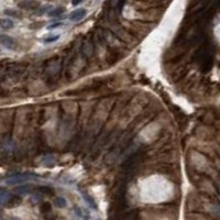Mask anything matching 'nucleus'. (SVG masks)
I'll return each mask as SVG.
<instances>
[{"mask_svg": "<svg viewBox=\"0 0 220 220\" xmlns=\"http://www.w3.org/2000/svg\"><path fill=\"white\" fill-rule=\"evenodd\" d=\"M194 60H195V62H197L199 64L202 70L207 72V71L211 67L213 61V45L208 43H205L204 45H202V46L199 47V50L195 53Z\"/></svg>", "mask_w": 220, "mask_h": 220, "instance_id": "nucleus-1", "label": "nucleus"}, {"mask_svg": "<svg viewBox=\"0 0 220 220\" xmlns=\"http://www.w3.org/2000/svg\"><path fill=\"white\" fill-rule=\"evenodd\" d=\"M34 178V176L32 174L24 173V174H16L13 176H10L9 178L6 179V184L8 185H18V184H23L27 182L31 181V179Z\"/></svg>", "mask_w": 220, "mask_h": 220, "instance_id": "nucleus-2", "label": "nucleus"}, {"mask_svg": "<svg viewBox=\"0 0 220 220\" xmlns=\"http://www.w3.org/2000/svg\"><path fill=\"white\" fill-rule=\"evenodd\" d=\"M0 43L8 50H14L17 47V42L14 39L6 34H0Z\"/></svg>", "mask_w": 220, "mask_h": 220, "instance_id": "nucleus-3", "label": "nucleus"}, {"mask_svg": "<svg viewBox=\"0 0 220 220\" xmlns=\"http://www.w3.org/2000/svg\"><path fill=\"white\" fill-rule=\"evenodd\" d=\"M138 216H139V211L138 210H130L127 213H123L119 217H117L115 220H137Z\"/></svg>", "mask_w": 220, "mask_h": 220, "instance_id": "nucleus-4", "label": "nucleus"}, {"mask_svg": "<svg viewBox=\"0 0 220 220\" xmlns=\"http://www.w3.org/2000/svg\"><path fill=\"white\" fill-rule=\"evenodd\" d=\"M85 16H86V10L84 8H78V9L74 10L70 14V19L72 21H74V22H77V21H81Z\"/></svg>", "mask_w": 220, "mask_h": 220, "instance_id": "nucleus-5", "label": "nucleus"}, {"mask_svg": "<svg viewBox=\"0 0 220 220\" xmlns=\"http://www.w3.org/2000/svg\"><path fill=\"white\" fill-rule=\"evenodd\" d=\"M81 196H83L84 200L88 204V206L93 209H97V203L94 199V197H91L87 192H81Z\"/></svg>", "mask_w": 220, "mask_h": 220, "instance_id": "nucleus-6", "label": "nucleus"}, {"mask_svg": "<svg viewBox=\"0 0 220 220\" xmlns=\"http://www.w3.org/2000/svg\"><path fill=\"white\" fill-rule=\"evenodd\" d=\"M21 200L22 199H21V197L19 195H11V197L9 198V200H8L5 206L8 207V208H12V207H16L18 205H20Z\"/></svg>", "mask_w": 220, "mask_h": 220, "instance_id": "nucleus-7", "label": "nucleus"}, {"mask_svg": "<svg viewBox=\"0 0 220 220\" xmlns=\"http://www.w3.org/2000/svg\"><path fill=\"white\" fill-rule=\"evenodd\" d=\"M40 3L35 1H23V2L19 3V7L24 8V9H37Z\"/></svg>", "mask_w": 220, "mask_h": 220, "instance_id": "nucleus-8", "label": "nucleus"}, {"mask_svg": "<svg viewBox=\"0 0 220 220\" xmlns=\"http://www.w3.org/2000/svg\"><path fill=\"white\" fill-rule=\"evenodd\" d=\"M40 210H41V213H43L44 216L46 215V213H50L52 211V206L50 203L47 202H44L41 204V206H40Z\"/></svg>", "mask_w": 220, "mask_h": 220, "instance_id": "nucleus-9", "label": "nucleus"}, {"mask_svg": "<svg viewBox=\"0 0 220 220\" xmlns=\"http://www.w3.org/2000/svg\"><path fill=\"white\" fill-rule=\"evenodd\" d=\"M11 195L12 194H10V193H8V192H5V190L0 193V204L1 205L7 204V202L9 200L10 197H11Z\"/></svg>", "mask_w": 220, "mask_h": 220, "instance_id": "nucleus-10", "label": "nucleus"}, {"mask_svg": "<svg viewBox=\"0 0 220 220\" xmlns=\"http://www.w3.org/2000/svg\"><path fill=\"white\" fill-rule=\"evenodd\" d=\"M64 11H65L64 7H56L55 9L49 11V16L50 17H58V16H61V14H63V12Z\"/></svg>", "mask_w": 220, "mask_h": 220, "instance_id": "nucleus-11", "label": "nucleus"}, {"mask_svg": "<svg viewBox=\"0 0 220 220\" xmlns=\"http://www.w3.org/2000/svg\"><path fill=\"white\" fill-rule=\"evenodd\" d=\"M12 27H13V22H12L10 19H2L1 20V23H0V28L2 29H6V30H8V29H11Z\"/></svg>", "mask_w": 220, "mask_h": 220, "instance_id": "nucleus-12", "label": "nucleus"}, {"mask_svg": "<svg viewBox=\"0 0 220 220\" xmlns=\"http://www.w3.org/2000/svg\"><path fill=\"white\" fill-rule=\"evenodd\" d=\"M41 194H44V195H53L54 194V189L50 186H41V187L37 188Z\"/></svg>", "mask_w": 220, "mask_h": 220, "instance_id": "nucleus-13", "label": "nucleus"}, {"mask_svg": "<svg viewBox=\"0 0 220 220\" xmlns=\"http://www.w3.org/2000/svg\"><path fill=\"white\" fill-rule=\"evenodd\" d=\"M55 205L58 208H64L67 205V202H66V199H65L64 197H57L55 199Z\"/></svg>", "mask_w": 220, "mask_h": 220, "instance_id": "nucleus-14", "label": "nucleus"}, {"mask_svg": "<svg viewBox=\"0 0 220 220\" xmlns=\"http://www.w3.org/2000/svg\"><path fill=\"white\" fill-rule=\"evenodd\" d=\"M31 190H32L31 189V187H29V186H27V185H22V186H20V187L17 188L16 192L22 195V194H29Z\"/></svg>", "mask_w": 220, "mask_h": 220, "instance_id": "nucleus-15", "label": "nucleus"}, {"mask_svg": "<svg viewBox=\"0 0 220 220\" xmlns=\"http://www.w3.org/2000/svg\"><path fill=\"white\" fill-rule=\"evenodd\" d=\"M5 14H7V16H10V17H20V13H19L18 11H16V10H10V9H7L5 10Z\"/></svg>", "mask_w": 220, "mask_h": 220, "instance_id": "nucleus-16", "label": "nucleus"}, {"mask_svg": "<svg viewBox=\"0 0 220 220\" xmlns=\"http://www.w3.org/2000/svg\"><path fill=\"white\" fill-rule=\"evenodd\" d=\"M60 39V35L58 34H55V37H49L46 39H44V42H46V43H51V42H54L56 40Z\"/></svg>", "mask_w": 220, "mask_h": 220, "instance_id": "nucleus-17", "label": "nucleus"}, {"mask_svg": "<svg viewBox=\"0 0 220 220\" xmlns=\"http://www.w3.org/2000/svg\"><path fill=\"white\" fill-rule=\"evenodd\" d=\"M62 23H54V24H52V26H50L49 27V29H55V28H57V27H60Z\"/></svg>", "mask_w": 220, "mask_h": 220, "instance_id": "nucleus-18", "label": "nucleus"}, {"mask_svg": "<svg viewBox=\"0 0 220 220\" xmlns=\"http://www.w3.org/2000/svg\"><path fill=\"white\" fill-rule=\"evenodd\" d=\"M11 220H19L18 218H13V219H11Z\"/></svg>", "mask_w": 220, "mask_h": 220, "instance_id": "nucleus-19", "label": "nucleus"}, {"mask_svg": "<svg viewBox=\"0 0 220 220\" xmlns=\"http://www.w3.org/2000/svg\"><path fill=\"white\" fill-rule=\"evenodd\" d=\"M0 23H1V20H0Z\"/></svg>", "mask_w": 220, "mask_h": 220, "instance_id": "nucleus-20", "label": "nucleus"}, {"mask_svg": "<svg viewBox=\"0 0 220 220\" xmlns=\"http://www.w3.org/2000/svg\"><path fill=\"white\" fill-rule=\"evenodd\" d=\"M0 52H1V50H0Z\"/></svg>", "mask_w": 220, "mask_h": 220, "instance_id": "nucleus-21", "label": "nucleus"}, {"mask_svg": "<svg viewBox=\"0 0 220 220\" xmlns=\"http://www.w3.org/2000/svg\"><path fill=\"white\" fill-rule=\"evenodd\" d=\"M97 220H99V219H97Z\"/></svg>", "mask_w": 220, "mask_h": 220, "instance_id": "nucleus-22", "label": "nucleus"}]
</instances>
